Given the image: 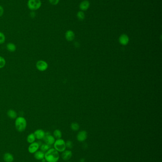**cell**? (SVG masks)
<instances>
[{"instance_id":"cell-12","label":"cell","mask_w":162,"mask_h":162,"mask_svg":"<svg viewBox=\"0 0 162 162\" xmlns=\"http://www.w3.org/2000/svg\"><path fill=\"white\" fill-rule=\"evenodd\" d=\"M90 6V3L87 0H85L82 1L79 5V8L82 11H85L88 9Z\"/></svg>"},{"instance_id":"cell-23","label":"cell","mask_w":162,"mask_h":162,"mask_svg":"<svg viewBox=\"0 0 162 162\" xmlns=\"http://www.w3.org/2000/svg\"><path fill=\"white\" fill-rule=\"evenodd\" d=\"M6 40V37L5 34L2 32H0V44H3L5 43Z\"/></svg>"},{"instance_id":"cell-11","label":"cell","mask_w":162,"mask_h":162,"mask_svg":"<svg viewBox=\"0 0 162 162\" xmlns=\"http://www.w3.org/2000/svg\"><path fill=\"white\" fill-rule=\"evenodd\" d=\"M119 41L121 44L123 45H126L129 42V37L126 34H123L119 37Z\"/></svg>"},{"instance_id":"cell-24","label":"cell","mask_w":162,"mask_h":162,"mask_svg":"<svg viewBox=\"0 0 162 162\" xmlns=\"http://www.w3.org/2000/svg\"><path fill=\"white\" fill-rule=\"evenodd\" d=\"M79 124L77 123H73L71 125V128L74 131H77L79 130Z\"/></svg>"},{"instance_id":"cell-19","label":"cell","mask_w":162,"mask_h":162,"mask_svg":"<svg viewBox=\"0 0 162 162\" xmlns=\"http://www.w3.org/2000/svg\"><path fill=\"white\" fill-rule=\"evenodd\" d=\"M41 150L43 152H47L48 150H49L51 148V146L49 145H48L47 144H43L41 145V147H40Z\"/></svg>"},{"instance_id":"cell-29","label":"cell","mask_w":162,"mask_h":162,"mask_svg":"<svg viewBox=\"0 0 162 162\" xmlns=\"http://www.w3.org/2000/svg\"><path fill=\"white\" fill-rule=\"evenodd\" d=\"M84 161H85V159L84 158L81 159L80 160V162H84Z\"/></svg>"},{"instance_id":"cell-20","label":"cell","mask_w":162,"mask_h":162,"mask_svg":"<svg viewBox=\"0 0 162 162\" xmlns=\"http://www.w3.org/2000/svg\"><path fill=\"white\" fill-rule=\"evenodd\" d=\"M53 137L57 139H60L62 137V133L59 130H56L53 132Z\"/></svg>"},{"instance_id":"cell-28","label":"cell","mask_w":162,"mask_h":162,"mask_svg":"<svg viewBox=\"0 0 162 162\" xmlns=\"http://www.w3.org/2000/svg\"><path fill=\"white\" fill-rule=\"evenodd\" d=\"M30 17H31V18H35V17H36V12H35L34 11L32 10V11H31V12H30Z\"/></svg>"},{"instance_id":"cell-4","label":"cell","mask_w":162,"mask_h":162,"mask_svg":"<svg viewBox=\"0 0 162 162\" xmlns=\"http://www.w3.org/2000/svg\"><path fill=\"white\" fill-rule=\"evenodd\" d=\"M54 148L57 151L59 152H63L65 151L66 148V143L64 140L61 139H57L54 143Z\"/></svg>"},{"instance_id":"cell-26","label":"cell","mask_w":162,"mask_h":162,"mask_svg":"<svg viewBox=\"0 0 162 162\" xmlns=\"http://www.w3.org/2000/svg\"><path fill=\"white\" fill-rule=\"evenodd\" d=\"M60 0H49V2L53 5H56L58 4V3L59 2Z\"/></svg>"},{"instance_id":"cell-14","label":"cell","mask_w":162,"mask_h":162,"mask_svg":"<svg viewBox=\"0 0 162 162\" xmlns=\"http://www.w3.org/2000/svg\"><path fill=\"white\" fill-rule=\"evenodd\" d=\"M4 160L5 162H13L14 161V157L12 154L6 153L4 155Z\"/></svg>"},{"instance_id":"cell-9","label":"cell","mask_w":162,"mask_h":162,"mask_svg":"<svg viewBox=\"0 0 162 162\" xmlns=\"http://www.w3.org/2000/svg\"><path fill=\"white\" fill-rule=\"evenodd\" d=\"M87 138V133L86 131H81L77 135V139L79 142H83Z\"/></svg>"},{"instance_id":"cell-2","label":"cell","mask_w":162,"mask_h":162,"mask_svg":"<svg viewBox=\"0 0 162 162\" xmlns=\"http://www.w3.org/2000/svg\"><path fill=\"white\" fill-rule=\"evenodd\" d=\"M27 126V122L26 119L20 116L17 117V118L15 119V128L17 130L22 132H23L26 130Z\"/></svg>"},{"instance_id":"cell-1","label":"cell","mask_w":162,"mask_h":162,"mask_svg":"<svg viewBox=\"0 0 162 162\" xmlns=\"http://www.w3.org/2000/svg\"><path fill=\"white\" fill-rule=\"evenodd\" d=\"M44 158L47 162H57L60 158L59 152L54 148H50L45 153Z\"/></svg>"},{"instance_id":"cell-27","label":"cell","mask_w":162,"mask_h":162,"mask_svg":"<svg viewBox=\"0 0 162 162\" xmlns=\"http://www.w3.org/2000/svg\"><path fill=\"white\" fill-rule=\"evenodd\" d=\"M4 7L2 6V5H0V17H2L3 14L4 13Z\"/></svg>"},{"instance_id":"cell-22","label":"cell","mask_w":162,"mask_h":162,"mask_svg":"<svg viewBox=\"0 0 162 162\" xmlns=\"http://www.w3.org/2000/svg\"><path fill=\"white\" fill-rule=\"evenodd\" d=\"M77 18L80 20H83L84 19H85V14H84L83 11H79L77 13Z\"/></svg>"},{"instance_id":"cell-16","label":"cell","mask_w":162,"mask_h":162,"mask_svg":"<svg viewBox=\"0 0 162 162\" xmlns=\"http://www.w3.org/2000/svg\"><path fill=\"white\" fill-rule=\"evenodd\" d=\"M7 114L9 118L13 120L16 119L17 118V115H18L16 111L12 109H11L9 111H8L7 112Z\"/></svg>"},{"instance_id":"cell-6","label":"cell","mask_w":162,"mask_h":162,"mask_svg":"<svg viewBox=\"0 0 162 162\" xmlns=\"http://www.w3.org/2000/svg\"><path fill=\"white\" fill-rule=\"evenodd\" d=\"M43 139L45 143L50 146L54 144L55 141V138L53 136L51 135L49 132H47L46 133L45 132V136Z\"/></svg>"},{"instance_id":"cell-5","label":"cell","mask_w":162,"mask_h":162,"mask_svg":"<svg viewBox=\"0 0 162 162\" xmlns=\"http://www.w3.org/2000/svg\"><path fill=\"white\" fill-rule=\"evenodd\" d=\"M48 64L45 61L39 60L37 61L36 64V67L38 70L41 72L45 71L48 68Z\"/></svg>"},{"instance_id":"cell-10","label":"cell","mask_w":162,"mask_h":162,"mask_svg":"<svg viewBox=\"0 0 162 162\" xmlns=\"http://www.w3.org/2000/svg\"><path fill=\"white\" fill-rule=\"evenodd\" d=\"M72 156V153L70 150H65L64 151L61 155V158L63 160L67 161L70 160Z\"/></svg>"},{"instance_id":"cell-25","label":"cell","mask_w":162,"mask_h":162,"mask_svg":"<svg viewBox=\"0 0 162 162\" xmlns=\"http://www.w3.org/2000/svg\"><path fill=\"white\" fill-rule=\"evenodd\" d=\"M73 142L72 141H71L70 140H68L66 142V148L71 149L73 148Z\"/></svg>"},{"instance_id":"cell-15","label":"cell","mask_w":162,"mask_h":162,"mask_svg":"<svg viewBox=\"0 0 162 162\" xmlns=\"http://www.w3.org/2000/svg\"><path fill=\"white\" fill-rule=\"evenodd\" d=\"M65 37L67 40L72 41L74 39L75 37V34L72 30H68L65 34Z\"/></svg>"},{"instance_id":"cell-8","label":"cell","mask_w":162,"mask_h":162,"mask_svg":"<svg viewBox=\"0 0 162 162\" xmlns=\"http://www.w3.org/2000/svg\"><path fill=\"white\" fill-rule=\"evenodd\" d=\"M33 133L36 139H38V140H41V139H43L45 136V131L42 129H38V130H36Z\"/></svg>"},{"instance_id":"cell-7","label":"cell","mask_w":162,"mask_h":162,"mask_svg":"<svg viewBox=\"0 0 162 162\" xmlns=\"http://www.w3.org/2000/svg\"><path fill=\"white\" fill-rule=\"evenodd\" d=\"M40 145L38 142H34L30 144L28 147V151L31 154H34L40 148Z\"/></svg>"},{"instance_id":"cell-13","label":"cell","mask_w":162,"mask_h":162,"mask_svg":"<svg viewBox=\"0 0 162 162\" xmlns=\"http://www.w3.org/2000/svg\"><path fill=\"white\" fill-rule=\"evenodd\" d=\"M45 153L41 150L37 151L34 153V157L37 160H42L44 158Z\"/></svg>"},{"instance_id":"cell-18","label":"cell","mask_w":162,"mask_h":162,"mask_svg":"<svg viewBox=\"0 0 162 162\" xmlns=\"http://www.w3.org/2000/svg\"><path fill=\"white\" fill-rule=\"evenodd\" d=\"M35 137L34 133H31L28 135L27 138V141L29 143L31 144L35 142Z\"/></svg>"},{"instance_id":"cell-21","label":"cell","mask_w":162,"mask_h":162,"mask_svg":"<svg viewBox=\"0 0 162 162\" xmlns=\"http://www.w3.org/2000/svg\"><path fill=\"white\" fill-rule=\"evenodd\" d=\"M6 60L5 58L2 56H0V69L3 68L6 65Z\"/></svg>"},{"instance_id":"cell-30","label":"cell","mask_w":162,"mask_h":162,"mask_svg":"<svg viewBox=\"0 0 162 162\" xmlns=\"http://www.w3.org/2000/svg\"></svg>"},{"instance_id":"cell-3","label":"cell","mask_w":162,"mask_h":162,"mask_svg":"<svg viewBox=\"0 0 162 162\" xmlns=\"http://www.w3.org/2000/svg\"><path fill=\"white\" fill-rule=\"evenodd\" d=\"M27 6L29 9L35 11L41 8L42 1L41 0H28Z\"/></svg>"},{"instance_id":"cell-17","label":"cell","mask_w":162,"mask_h":162,"mask_svg":"<svg viewBox=\"0 0 162 162\" xmlns=\"http://www.w3.org/2000/svg\"><path fill=\"white\" fill-rule=\"evenodd\" d=\"M6 48L10 52H14L16 50V46L14 43L10 42L6 45Z\"/></svg>"}]
</instances>
